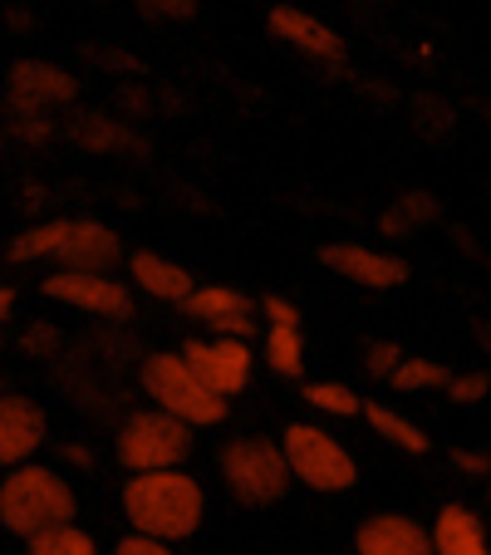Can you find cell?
<instances>
[{
    "instance_id": "1",
    "label": "cell",
    "mask_w": 491,
    "mask_h": 555,
    "mask_svg": "<svg viewBox=\"0 0 491 555\" xmlns=\"http://www.w3.org/2000/svg\"><path fill=\"white\" fill-rule=\"evenodd\" d=\"M124 516L138 535H153L163 545H178L202 531L207 516V492L192 472H138L124 482Z\"/></svg>"
},
{
    "instance_id": "2",
    "label": "cell",
    "mask_w": 491,
    "mask_h": 555,
    "mask_svg": "<svg viewBox=\"0 0 491 555\" xmlns=\"http://www.w3.org/2000/svg\"><path fill=\"white\" fill-rule=\"evenodd\" d=\"M74 516H79L74 482L50 462H25V467L0 477V526L11 535L35 541L44 531L74 526Z\"/></svg>"
},
{
    "instance_id": "3",
    "label": "cell",
    "mask_w": 491,
    "mask_h": 555,
    "mask_svg": "<svg viewBox=\"0 0 491 555\" xmlns=\"http://www.w3.org/2000/svg\"><path fill=\"white\" fill-rule=\"evenodd\" d=\"M124 256L118 231L104 227L94 217H54L40 227L21 231L11 242V261L15 266H60V271H108Z\"/></svg>"
},
{
    "instance_id": "4",
    "label": "cell",
    "mask_w": 491,
    "mask_h": 555,
    "mask_svg": "<svg viewBox=\"0 0 491 555\" xmlns=\"http://www.w3.org/2000/svg\"><path fill=\"white\" fill-rule=\"evenodd\" d=\"M138 384H143L147 403H153L157 413H168V418L188 423L192 433H197V428H217V423H227V413H231V403L217 399V393H211V388L192 374L188 359H182L178 349L143 354V364H138Z\"/></svg>"
},
{
    "instance_id": "5",
    "label": "cell",
    "mask_w": 491,
    "mask_h": 555,
    "mask_svg": "<svg viewBox=\"0 0 491 555\" xmlns=\"http://www.w3.org/2000/svg\"><path fill=\"white\" fill-rule=\"evenodd\" d=\"M281 452L290 467V482L310 487V492H349L359 482V462L335 433H324L320 423H290L281 433Z\"/></svg>"
},
{
    "instance_id": "6",
    "label": "cell",
    "mask_w": 491,
    "mask_h": 555,
    "mask_svg": "<svg viewBox=\"0 0 491 555\" xmlns=\"http://www.w3.org/2000/svg\"><path fill=\"white\" fill-rule=\"evenodd\" d=\"M221 482L236 502L246 506H271L290 492V467H285V452L275 438H261V433H246V438H231L217 457Z\"/></svg>"
},
{
    "instance_id": "7",
    "label": "cell",
    "mask_w": 491,
    "mask_h": 555,
    "mask_svg": "<svg viewBox=\"0 0 491 555\" xmlns=\"http://www.w3.org/2000/svg\"><path fill=\"white\" fill-rule=\"evenodd\" d=\"M192 438L197 433L188 423L168 418L157 409H143L118 428L114 448H118V462L128 467V477H138V472H178L192 457Z\"/></svg>"
},
{
    "instance_id": "8",
    "label": "cell",
    "mask_w": 491,
    "mask_h": 555,
    "mask_svg": "<svg viewBox=\"0 0 491 555\" xmlns=\"http://www.w3.org/2000/svg\"><path fill=\"white\" fill-rule=\"evenodd\" d=\"M188 359V369L202 378V384L217 393V399H236L251 388V374H256V354L246 339H188L178 349Z\"/></svg>"
},
{
    "instance_id": "9",
    "label": "cell",
    "mask_w": 491,
    "mask_h": 555,
    "mask_svg": "<svg viewBox=\"0 0 491 555\" xmlns=\"http://www.w3.org/2000/svg\"><path fill=\"white\" fill-rule=\"evenodd\" d=\"M50 300L69 305V310L99 314V320H128L133 314V291L118 285L108 271H54L40 285Z\"/></svg>"
},
{
    "instance_id": "10",
    "label": "cell",
    "mask_w": 491,
    "mask_h": 555,
    "mask_svg": "<svg viewBox=\"0 0 491 555\" xmlns=\"http://www.w3.org/2000/svg\"><path fill=\"white\" fill-rule=\"evenodd\" d=\"M50 442V418L30 393H0V467L15 472L25 462H40Z\"/></svg>"
},
{
    "instance_id": "11",
    "label": "cell",
    "mask_w": 491,
    "mask_h": 555,
    "mask_svg": "<svg viewBox=\"0 0 491 555\" xmlns=\"http://www.w3.org/2000/svg\"><path fill=\"white\" fill-rule=\"evenodd\" d=\"M320 261L330 266L335 275L345 281L364 285V291H398L408 285V261L384 246H359V242H324L320 246Z\"/></svg>"
},
{
    "instance_id": "12",
    "label": "cell",
    "mask_w": 491,
    "mask_h": 555,
    "mask_svg": "<svg viewBox=\"0 0 491 555\" xmlns=\"http://www.w3.org/2000/svg\"><path fill=\"white\" fill-rule=\"evenodd\" d=\"M182 310L197 325H207L217 339H251V330H256V300L241 295L236 285H197Z\"/></svg>"
},
{
    "instance_id": "13",
    "label": "cell",
    "mask_w": 491,
    "mask_h": 555,
    "mask_svg": "<svg viewBox=\"0 0 491 555\" xmlns=\"http://www.w3.org/2000/svg\"><path fill=\"white\" fill-rule=\"evenodd\" d=\"M354 555H432V535L408 512H374L359 521Z\"/></svg>"
},
{
    "instance_id": "14",
    "label": "cell",
    "mask_w": 491,
    "mask_h": 555,
    "mask_svg": "<svg viewBox=\"0 0 491 555\" xmlns=\"http://www.w3.org/2000/svg\"><path fill=\"white\" fill-rule=\"evenodd\" d=\"M266 30H271L275 40L295 44L300 54H310V60H324V64L345 60V40H339V35L330 30L324 21H314L310 11H295V5H271V11H266Z\"/></svg>"
},
{
    "instance_id": "15",
    "label": "cell",
    "mask_w": 491,
    "mask_h": 555,
    "mask_svg": "<svg viewBox=\"0 0 491 555\" xmlns=\"http://www.w3.org/2000/svg\"><path fill=\"white\" fill-rule=\"evenodd\" d=\"M432 535V555H491V526L477 506L467 502H448L438 506L428 526Z\"/></svg>"
},
{
    "instance_id": "16",
    "label": "cell",
    "mask_w": 491,
    "mask_h": 555,
    "mask_svg": "<svg viewBox=\"0 0 491 555\" xmlns=\"http://www.w3.org/2000/svg\"><path fill=\"white\" fill-rule=\"evenodd\" d=\"M128 281H133L147 300H163V305H188L192 291H197L192 271H182L178 261H168V256H157V251L128 256Z\"/></svg>"
},
{
    "instance_id": "17",
    "label": "cell",
    "mask_w": 491,
    "mask_h": 555,
    "mask_svg": "<svg viewBox=\"0 0 491 555\" xmlns=\"http://www.w3.org/2000/svg\"><path fill=\"white\" fill-rule=\"evenodd\" d=\"M11 99L21 108L40 114L44 104H69L74 79H69V69H60V64H50V60H21L11 69Z\"/></svg>"
},
{
    "instance_id": "18",
    "label": "cell",
    "mask_w": 491,
    "mask_h": 555,
    "mask_svg": "<svg viewBox=\"0 0 491 555\" xmlns=\"http://www.w3.org/2000/svg\"><path fill=\"white\" fill-rule=\"evenodd\" d=\"M364 423H369V428H374L384 442H393L398 452H408V457H423V452L432 448L428 433H423L413 418H403L398 409H388V403H364Z\"/></svg>"
},
{
    "instance_id": "19",
    "label": "cell",
    "mask_w": 491,
    "mask_h": 555,
    "mask_svg": "<svg viewBox=\"0 0 491 555\" xmlns=\"http://www.w3.org/2000/svg\"><path fill=\"white\" fill-rule=\"evenodd\" d=\"M266 369H271L275 378H300L305 374V335L300 330H271L266 325Z\"/></svg>"
},
{
    "instance_id": "20",
    "label": "cell",
    "mask_w": 491,
    "mask_h": 555,
    "mask_svg": "<svg viewBox=\"0 0 491 555\" xmlns=\"http://www.w3.org/2000/svg\"><path fill=\"white\" fill-rule=\"evenodd\" d=\"M448 384L452 369L428 354H403V364L393 369V388H403V393H428V388H448Z\"/></svg>"
},
{
    "instance_id": "21",
    "label": "cell",
    "mask_w": 491,
    "mask_h": 555,
    "mask_svg": "<svg viewBox=\"0 0 491 555\" xmlns=\"http://www.w3.org/2000/svg\"><path fill=\"white\" fill-rule=\"evenodd\" d=\"M305 403H310L314 413H330V418H354V413H364V399H359L349 384H335V378L305 384Z\"/></svg>"
},
{
    "instance_id": "22",
    "label": "cell",
    "mask_w": 491,
    "mask_h": 555,
    "mask_svg": "<svg viewBox=\"0 0 491 555\" xmlns=\"http://www.w3.org/2000/svg\"><path fill=\"white\" fill-rule=\"evenodd\" d=\"M25 555H104L99 541L85 531V526H60V531H44L35 541H25Z\"/></svg>"
},
{
    "instance_id": "23",
    "label": "cell",
    "mask_w": 491,
    "mask_h": 555,
    "mask_svg": "<svg viewBox=\"0 0 491 555\" xmlns=\"http://www.w3.org/2000/svg\"><path fill=\"white\" fill-rule=\"evenodd\" d=\"M432 217H438L432 192H403V197H398V207L384 211V221H378V227L393 231V236H403V231H413L418 221H432Z\"/></svg>"
},
{
    "instance_id": "24",
    "label": "cell",
    "mask_w": 491,
    "mask_h": 555,
    "mask_svg": "<svg viewBox=\"0 0 491 555\" xmlns=\"http://www.w3.org/2000/svg\"><path fill=\"white\" fill-rule=\"evenodd\" d=\"M79 143H89V147H138L133 138H128V128L108 124V118H89V124H79Z\"/></svg>"
},
{
    "instance_id": "25",
    "label": "cell",
    "mask_w": 491,
    "mask_h": 555,
    "mask_svg": "<svg viewBox=\"0 0 491 555\" xmlns=\"http://www.w3.org/2000/svg\"><path fill=\"white\" fill-rule=\"evenodd\" d=\"M487 393H491V374H481V369H471V374H452V384H448V399L462 403V409L487 403Z\"/></svg>"
},
{
    "instance_id": "26",
    "label": "cell",
    "mask_w": 491,
    "mask_h": 555,
    "mask_svg": "<svg viewBox=\"0 0 491 555\" xmlns=\"http://www.w3.org/2000/svg\"><path fill=\"white\" fill-rule=\"evenodd\" d=\"M256 310H261V320L271 330H300V305H295L290 295H275L271 291L261 305H256Z\"/></svg>"
},
{
    "instance_id": "27",
    "label": "cell",
    "mask_w": 491,
    "mask_h": 555,
    "mask_svg": "<svg viewBox=\"0 0 491 555\" xmlns=\"http://www.w3.org/2000/svg\"><path fill=\"white\" fill-rule=\"evenodd\" d=\"M364 364H369V374H378V378H393V369L403 364V349H398L393 339H374V345L364 349Z\"/></svg>"
},
{
    "instance_id": "28",
    "label": "cell",
    "mask_w": 491,
    "mask_h": 555,
    "mask_svg": "<svg viewBox=\"0 0 491 555\" xmlns=\"http://www.w3.org/2000/svg\"><path fill=\"white\" fill-rule=\"evenodd\" d=\"M138 11L153 21H188V15H197V0H143Z\"/></svg>"
},
{
    "instance_id": "29",
    "label": "cell",
    "mask_w": 491,
    "mask_h": 555,
    "mask_svg": "<svg viewBox=\"0 0 491 555\" xmlns=\"http://www.w3.org/2000/svg\"><path fill=\"white\" fill-rule=\"evenodd\" d=\"M108 555H178L172 545H163V541H153V535H138V531H128L124 541H114V551Z\"/></svg>"
},
{
    "instance_id": "30",
    "label": "cell",
    "mask_w": 491,
    "mask_h": 555,
    "mask_svg": "<svg viewBox=\"0 0 491 555\" xmlns=\"http://www.w3.org/2000/svg\"><path fill=\"white\" fill-rule=\"evenodd\" d=\"M452 467H457L462 477H491V452H481V448H452Z\"/></svg>"
},
{
    "instance_id": "31",
    "label": "cell",
    "mask_w": 491,
    "mask_h": 555,
    "mask_svg": "<svg viewBox=\"0 0 491 555\" xmlns=\"http://www.w3.org/2000/svg\"><path fill=\"white\" fill-rule=\"evenodd\" d=\"M60 457L69 462V467H94V448H89V442H60Z\"/></svg>"
},
{
    "instance_id": "32",
    "label": "cell",
    "mask_w": 491,
    "mask_h": 555,
    "mask_svg": "<svg viewBox=\"0 0 491 555\" xmlns=\"http://www.w3.org/2000/svg\"><path fill=\"white\" fill-rule=\"evenodd\" d=\"M21 345H25V349H30V354H40V349H54V330H50V325H35V330H30V335H25V339H21Z\"/></svg>"
},
{
    "instance_id": "33",
    "label": "cell",
    "mask_w": 491,
    "mask_h": 555,
    "mask_svg": "<svg viewBox=\"0 0 491 555\" xmlns=\"http://www.w3.org/2000/svg\"><path fill=\"white\" fill-rule=\"evenodd\" d=\"M11 310H15V285H0V325H5Z\"/></svg>"
},
{
    "instance_id": "34",
    "label": "cell",
    "mask_w": 491,
    "mask_h": 555,
    "mask_svg": "<svg viewBox=\"0 0 491 555\" xmlns=\"http://www.w3.org/2000/svg\"><path fill=\"white\" fill-rule=\"evenodd\" d=\"M487 526H491V482H487Z\"/></svg>"
},
{
    "instance_id": "35",
    "label": "cell",
    "mask_w": 491,
    "mask_h": 555,
    "mask_svg": "<svg viewBox=\"0 0 491 555\" xmlns=\"http://www.w3.org/2000/svg\"><path fill=\"white\" fill-rule=\"evenodd\" d=\"M0 345H5V330H0Z\"/></svg>"
},
{
    "instance_id": "36",
    "label": "cell",
    "mask_w": 491,
    "mask_h": 555,
    "mask_svg": "<svg viewBox=\"0 0 491 555\" xmlns=\"http://www.w3.org/2000/svg\"><path fill=\"white\" fill-rule=\"evenodd\" d=\"M0 393H5V384H0Z\"/></svg>"
}]
</instances>
